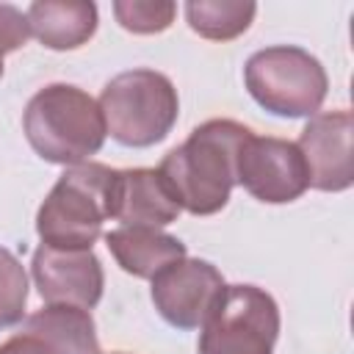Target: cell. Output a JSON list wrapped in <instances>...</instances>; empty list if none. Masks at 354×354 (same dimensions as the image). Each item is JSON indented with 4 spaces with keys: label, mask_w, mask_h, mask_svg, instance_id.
I'll use <instances>...</instances> for the list:
<instances>
[{
    "label": "cell",
    "mask_w": 354,
    "mask_h": 354,
    "mask_svg": "<svg viewBox=\"0 0 354 354\" xmlns=\"http://www.w3.org/2000/svg\"><path fill=\"white\" fill-rule=\"evenodd\" d=\"M252 130L235 119H207L163 155L158 171L191 216H213L238 185V149Z\"/></svg>",
    "instance_id": "obj_1"
},
{
    "label": "cell",
    "mask_w": 354,
    "mask_h": 354,
    "mask_svg": "<svg viewBox=\"0 0 354 354\" xmlns=\"http://www.w3.org/2000/svg\"><path fill=\"white\" fill-rule=\"evenodd\" d=\"M22 130L33 152L58 166H77L105 144V119L100 102L69 83L39 88L22 113Z\"/></svg>",
    "instance_id": "obj_2"
},
{
    "label": "cell",
    "mask_w": 354,
    "mask_h": 354,
    "mask_svg": "<svg viewBox=\"0 0 354 354\" xmlns=\"http://www.w3.org/2000/svg\"><path fill=\"white\" fill-rule=\"evenodd\" d=\"M113 169L105 163H77L55 180L36 213V232L53 249H91L108 216Z\"/></svg>",
    "instance_id": "obj_3"
},
{
    "label": "cell",
    "mask_w": 354,
    "mask_h": 354,
    "mask_svg": "<svg viewBox=\"0 0 354 354\" xmlns=\"http://www.w3.org/2000/svg\"><path fill=\"white\" fill-rule=\"evenodd\" d=\"M105 133L133 149L160 144L177 124L180 97L174 83L155 69H127L111 77L100 94Z\"/></svg>",
    "instance_id": "obj_4"
},
{
    "label": "cell",
    "mask_w": 354,
    "mask_h": 354,
    "mask_svg": "<svg viewBox=\"0 0 354 354\" xmlns=\"http://www.w3.org/2000/svg\"><path fill=\"white\" fill-rule=\"evenodd\" d=\"M243 83L260 108L282 119L315 116L329 91L324 64L293 44H274L252 53L243 64Z\"/></svg>",
    "instance_id": "obj_5"
},
{
    "label": "cell",
    "mask_w": 354,
    "mask_h": 354,
    "mask_svg": "<svg viewBox=\"0 0 354 354\" xmlns=\"http://www.w3.org/2000/svg\"><path fill=\"white\" fill-rule=\"evenodd\" d=\"M279 304L257 285H227L202 324L196 354H274Z\"/></svg>",
    "instance_id": "obj_6"
},
{
    "label": "cell",
    "mask_w": 354,
    "mask_h": 354,
    "mask_svg": "<svg viewBox=\"0 0 354 354\" xmlns=\"http://www.w3.org/2000/svg\"><path fill=\"white\" fill-rule=\"evenodd\" d=\"M238 185L257 202L285 205L310 188V171L296 141L249 133L238 149Z\"/></svg>",
    "instance_id": "obj_7"
},
{
    "label": "cell",
    "mask_w": 354,
    "mask_h": 354,
    "mask_svg": "<svg viewBox=\"0 0 354 354\" xmlns=\"http://www.w3.org/2000/svg\"><path fill=\"white\" fill-rule=\"evenodd\" d=\"M221 271L199 257H180L152 277V304L174 329H199L224 293Z\"/></svg>",
    "instance_id": "obj_8"
},
{
    "label": "cell",
    "mask_w": 354,
    "mask_h": 354,
    "mask_svg": "<svg viewBox=\"0 0 354 354\" xmlns=\"http://www.w3.org/2000/svg\"><path fill=\"white\" fill-rule=\"evenodd\" d=\"M30 274L47 304L91 310L102 299L105 274L91 249H53L39 243L30 260Z\"/></svg>",
    "instance_id": "obj_9"
},
{
    "label": "cell",
    "mask_w": 354,
    "mask_h": 354,
    "mask_svg": "<svg viewBox=\"0 0 354 354\" xmlns=\"http://www.w3.org/2000/svg\"><path fill=\"white\" fill-rule=\"evenodd\" d=\"M354 119L351 111H318L307 119L296 147L307 163L310 185L318 191H346L354 183V155H351Z\"/></svg>",
    "instance_id": "obj_10"
},
{
    "label": "cell",
    "mask_w": 354,
    "mask_h": 354,
    "mask_svg": "<svg viewBox=\"0 0 354 354\" xmlns=\"http://www.w3.org/2000/svg\"><path fill=\"white\" fill-rule=\"evenodd\" d=\"M108 216L122 227H166L177 221L180 205L158 169H113Z\"/></svg>",
    "instance_id": "obj_11"
},
{
    "label": "cell",
    "mask_w": 354,
    "mask_h": 354,
    "mask_svg": "<svg viewBox=\"0 0 354 354\" xmlns=\"http://www.w3.org/2000/svg\"><path fill=\"white\" fill-rule=\"evenodd\" d=\"M116 266L138 279H152L160 268L188 254L185 243L158 227H116L105 235Z\"/></svg>",
    "instance_id": "obj_12"
},
{
    "label": "cell",
    "mask_w": 354,
    "mask_h": 354,
    "mask_svg": "<svg viewBox=\"0 0 354 354\" xmlns=\"http://www.w3.org/2000/svg\"><path fill=\"white\" fill-rule=\"evenodd\" d=\"M30 33L47 50H77L97 30V6L91 0H36L25 11Z\"/></svg>",
    "instance_id": "obj_13"
},
{
    "label": "cell",
    "mask_w": 354,
    "mask_h": 354,
    "mask_svg": "<svg viewBox=\"0 0 354 354\" xmlns=\"http://www.w3.org/2000/svg\"><path fill=\"white\" fill-rule=\"evenodd\" d=\"M22 335L36 337L50 354H100L97 326L88 310L47 304L22 321Z\"/></svg>",
    "instance_id": "obj_14"
},
{
    "label": "cell",
    "mask_w": 354,
    "mask_h": 354,
    "mask_svg": "<svg viewBox=\"0 0 354 354\" xmlns=\"http://www.w3.org/2000/svg\"><path fill=\"white\" fill-rule=\"evenodd\" d=\"M257 6L252 0H188L185 19L194 33L210 41H230L249 30Z\"/></svg>",
    "instance_id": "obj_15"
},
{
    "label": "cell",
    "mask_w": 354,
    "mask_h": 354,
    "mask_svg": "<svg viewBox=\"0 0 354 354\" xmlns=\"http://www.w3.org/2000/svg\"><path fill=\"white\" fill-rule=\"evenodd\" d=\"M28 274L14 252L0 246V329L17 326L25 315Z\"/></svg>",
    "instance_id": "obj_16"
},
{
    "label": "cell",
    "mask_w": 354,
    "mask_h": 354,
    "mask_svg": "<svg viewBox=\"0 0 354 354\" xmlns=\"http://www.w3.org/2000/svg\"><path fill=\"white\" fill-rule=\"evenodd\" d=\"M116 22L130 33H160L174 22L177 6L171 0H116Z\"/></svg>",
    "instance_id": "obj_17"
},
{
    "label": "cell",
    "mask_w": 354,
    "mask_h": 354,
    "mask_svg": "<svg viewBox=\"0 0 354 354\" xmlns=\"http://www.w3.org/2000/svg\"><path fill=\"white\" fill-rule=\"evenodd\" d=\"M30 36L28 28V17L22 8L11 6V3H0V53H14L19 50Z\"/></svg>",
    "instance_id": "obj_18"
},
{
    "label": "cell",
    "mask_w": 354,
    "mask_h": 354,
    "mask_svg": "<svg viewBox=\"0 0 354 354\" xmlns=\"http://www.w3.org/2000/svg\"><path fill=\"white\" fill-rule=\"evenodd\" d=\"M0 354H50L36 337H30V335H14V337H8L6 343H0Z\"/></svg>",
    "instance_id": "obj_19"
},
{
    "label": "cell",
    "mask_w": 354,
    "mask_h": 354,
    "mask_svg": "<svg viewBox=\"0 0 354 354\" xmlns=\"http://www.w3.org/2000/svg\"><path fill=\"white\" fill-rule=\"evenodd\" d=\"M0 75H3V53H0Z\"/></svg>",
    "instance_id": "obj_20"
},
{
    "label": "cell",
    "mask_w": 354,
    "mask_h": 354,
    "mask_svg": "<svg viewBox=\"0 0 354 354\" xmlns=\"http://www.w3.org/2000/svg\"><path fill=\"white\" fill-rule=\"evenodd\" d=\"M111 354H127V351H111Z\"/></svg>",
    "instance_id": "obj_21"
}]
</instances>
